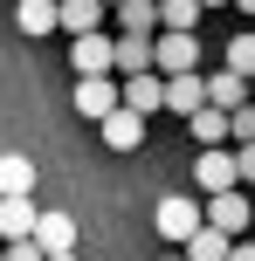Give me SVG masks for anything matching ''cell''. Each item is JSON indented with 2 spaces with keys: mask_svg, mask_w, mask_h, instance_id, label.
<instances>
[{
  "mask_svg": "<svg viewBox=\"0 0 255 261\" xmlns=\"http://www.w3.org/2000/svg\"><path fill=\"white\" fill-rule=\"evenodd\" d=\"M200 220L214 227V234H228V241L255 234V206H248L242 186H228V193H207V199H200Z\"/></svg>",
  "mask_w": 255,
  "mask_h": 261,
  "instance_id": "6da1fadb",
  "label": "cell"
},
{
  "mask_svg": "<svg viewBox=\"0 0 255 261\" xmlns=\"http://www.w3.org/2000/svg\"><path fill=\"white\" fill-rule=\"evenodd\" d=\"M200 69V35H152V76H193Z\"/></svg>",
  "mask_w": 255,
  "mask_h": 261,
  "instance_id": "7a4b0ae2",
  "label": "cell"
},
{
  "mask_svg": "<svg viewBox=\"0 0 255 261\" xmlns=\"http://www.w3.org/2000/svg\"><path fill=\"white\" fill-rule=\"evenodd\" d=\"M152 227H159V241H173V248H179V241H187L193 227H200V199H193V193H173V199H159Z\"/></svg>",
  "mask_w": 255,
  "mask_h": 261,
  "instance_id": "3957f363",
  "label": "cell"
},
{
  "mask_svg": "<svg viewBox=\"0 0 255 261\" xmlns=\"http://www.w3.org/2000/svg\"><path fill=\"white\" fill-rule=\"evenodd\" d=\"M104 21H110L104 0H55V35H69V41H76V35H97Z\"/></svg>",
  "mask_w": 255,
  "mask_h": 261,
  "instance_id": "277c9868",
  "label": "cell"
},
{
  "mask_svg": "<svg viewBox=\"0 0 255 261\" xmlns=\"http://www.w3.org/2000/svg\"><path fill=\"white\" fill-rule=\"evenodd\" d=\"M193 186H200V199L235 186V151H228V144H214V151H193Z\"/></svg>",
  "mask_w": 255,
  "mask_h": 261,
  "instance_id": "5b68a950",
  "label": "cell"
},
{
  "mask_svg": "<svg viewBox=\"0 0 255 261\" xmlns=\"http://www.w3.org/2000/svg\"><path fill=\"white\" fill-rule=\"evenodd\" d=\"M76 110L90 124H104L110 110H118V76H76Z\"/></svg>",
  "mask_w": 255,
  "mask_h": 261,
  "instance_id": "8992f818",
  "label": "cell"
},
{
  "mask_svg": "<svg viewBox=\"0 0 255 261\" xmlns=\"http://www.w3.org/2000/svg\"><path fill=\"white\" fill-rule=\"evenodd\" d=\"M118 103L138 110V117H152V110H166V83L152 76V69L145 76H118Z\"/></svg>",
  "mask_w": 255,
  "mask_h": 261,
  "instance_id": "52a82bcc",
  "label": "cell"
},
{
  "mask_svg": "<svg viewBox=\"0 0 255 261\" xmlns=\"http://www.w3.org/2000/svg\"><path fill=\"white\" fill-rule=\"evenodd\" d=\"M69 69H76V76H110V35L104 28L69 41Z\"/></svg>",
  "mask_w": 255,
  "mask_h": 261,
  "instance_id": "ba28073f",
  "label": "cell"
},
{
  "mask_svg": "<svg viewBox=\"0 0 255 261\" xmlns=\"http://www.w3.org/2000/svg\"><path fill=\"white\" fill-rule=\"evenodd\" d=\"M152 69V35H110V76H145Z\"/></svg>",
  "mask_w": 255,
  "mask_h": 261,
  "instance_id": "9c48e42d",
  "label": "cell"
},
{
  "mask_svg": "<svg viewBox=\"0 0 255 261\" xmlns=\"http://www.w3.org/2000/svg\"><path fill=\"white\" fill-rule=\"evenodd\" d=\"M28 241H35L41 254H69V248H76V220L41 206V213H35V234H28Z\"/></svg>",
  "mask_w": 255,
  "mask_h": 261,
  "instance_id": "30bf717a",
  "label": "cell"
},
{
  "mask_svg": "<svg viewBox=\"0 0 255 261\" xmlns=\"http://www.w3.org/2000/svg\"><path fill=\"white\" fill-rule=\"evenodd\" d=\"M0 199H35V158L0 151Z\"/></svg>",
  "mask_w": 255,
  "mask_h": 261,
  "instance_id": "8fae6325",
  "label": "cell"
},
{
  "mask_svg": "<svg viewBox=\"0 0 255 261\" xmlns=\"http://www.w3.org/2000/svg\"><path fill=\"white\" fill-rule=\"evenodd\" d=\"M200 103L207 110H242L248 103V83L228 76V69H214V76H200Z\"/></svg>",
  "mask_w": 255,
  "mask_h": 261,
  "instance_id": "7c38bea8",
  "label": "cell"
},
{
  "mask_svg": "<svg viewBox=\"0 0 255 261\" xmlns=\"http://www.w3.org/2000/svg\"><path fill=\"white\" fill-rule=\"evenodd\" d=\"M97 130H104V144H110V151H138V144H145V117H138V110H124V103L110 110Z\"/></svg>",
  "mask_w": 255,
  "mask_h": 261,
  "instance_id": "4fadbf2b",
  "label": "cell"
},
{
  "mask_svg": "<svg viewBox=\"0 0 255 261\" xmlns=\"http://www.w3.org/2000/svg\"><path fill=\"white\" fill-rule=\"evenodd\" d=\"M110 28L118 35H159V0H118L110 7Z\"/></svg>",
  "mask_w": 255,
  "mask_h": 261,
  "instance_id": "5bb4252c",
  "label": "cell"
},
{
  "mask_svg": "<svg viewBox=\"0 0 255 261\" xmlns=\"http://www.w3.org/2000/svg\"><path fill=\"white\" fill-rule=\"evenodd\" d=\"M35 199H0V248H7V241H28L35 234Z\"/></svg>",
  "mask_w": 255,
  "mask_h": 261,
  "instance_id": "9a60e30c",
  "label": "cell"
},
{
  "mask_svg": "<svg viewBox=\"0 0 255 261\" xmlns=\"http://www.w3.org/2000/svg\"><path fill=\"white\" fill-rule=\"evenodd\" d=\"M200 0H159V28L166 35H200Z\"/></svg>",
  "mask_w": 255,
  "mask_h": 261,
  "instance_id": "2e32d148",
  "label": "cell"
},
{
  "mask_svg": "<svg viewBox=\"0 0 255 261\" xmlns=\"http://www.w3.org/2000/svg\"><path fill=\"white\" fill-rule=\"evenodd\" d=\"M187 130H193V144H200V151H214V144H228V110H193L187 117Z\"/></svg>",
  "mask_w": 255,
  "mask_h": 261,
  "instance_id": "e0dca14e",
  "label": "cell"
},
{
  "mask_svg": "<svg viewBox=\"0 0 255 261\" xmlns=\"http://www.w3.org/2000/svg\"><path fill=\"white\" fill-rule=\"evenodd\" d=\"M179 248H187V254H179V261H228V234H214V227H193V234L187 241H179Z\"/></svg>",
  "mask_w": 255,
  "mask_h": 261,
  "instance_id": "ac0fdd59",
  "label": "cell"
},
{
  "mask_svg": "<svg viewBox=\"0 0 255 261\" xmlns=\"http://www.w3.org/2000/svg\"><path fill=\"white\" fill-rule=\"evenodd\" d=\"M159 83H166V110H179V117L200 110V69L193 76H159Z\"/></svg>",
  "mask_w": 255,
  "mask_h": 261,
  "instance_id": "d6986e66",
  "label": "cell"
},
{
  "mask_svg": "<svg viewBox=\"0 0 255 261\" xmlns=\"http://www.w3.org/2000/svg\"><path fill=\"white\" fill-rule=\"evenodd\" d=\"M14 21H21V35H55V0H21V7H14Z\"/></svg>",
  "mask_w": 255,
  "mask_h": 261,
  "instance_id": "ffe728a7",
  "label": "cell"
},
{
  "mask_svg": "<svg viewBox=\"0 0 255 261\" xmlns=\"http://www.w3.org/2000/svg\"><path fill=\"white\" fill-rule=\"evenodd\" d=\"M221 69H228V76H242V83H255V28L228 41V62H221Z\"/></svg>",
  "mask_w": 255,
  "mask_h": 261,
  "instance_id": "44dd1931",
  "label": "cell"
},
{
  "mask_svg": "<svg viewBox=\"0 0 255 261\" xmlns=\"http://www.w3.org/2000/svg\"><path fill=\"white\" fill-rule=\"evenodd\" d=\"M228 144H255V103L228 110Z\"/></svg>",
  "mask_w": 255,
  "mask_h": 261,
  "instance_id": "7402d4cb",
  "label": "cell"
},
{
  "mask_svg": "<svg viewBox=\"0 0 255 261\" xmlns=\"http://www.w3.org/2000/svg\"><path fill=\"white\" fill-rule=\"evenodd\" d=\"M235 151V186H255V144H228Z\"/></svg>",
  "mask_w": 255,
  "mask_h": 261,
  "instance_id": "603a6c76",
  "label": "cell"
},
{
  "mask_svg": "<svg viewBox=\"0 0 255 261\" xmlns=\"http://www.w3.org/2000/svg\"><path fill=\"white\" fill-rule=\"evenodd\" d=\"M0 254H7V261H49V254L35 248V241H7V248H0Z\"/></svg>",
  "mask_w": 255,
  "mask_h": 261,
  "instance_id": "cb8c5ba5",
  "label": "cell"
},
{
  "mask_svg": "<svg viewBox=\"0 0 255 261\" xmlns=\"http://www.w3.org/2000/svg\"><path fill=\"white\" fill-rule=\"evenodd\" d=\"M228 261H255V234H242V241H228Z\"/></svg>",
  "mask_w": 255,
  "mask_h": 261,
  "instance_id": "d4e9b609",
  "label": "cell"
},
{
  "mask_svg": "<svg viewBox=\"0 0 255 261\" xmlns=\"http://www.w3.org/2000/svg\"><path fill=\"white\" fill-rule=\"evenodd\" d=\"M228 7H242V14H248V21H255V0H228Z\"/></svg>",
  "mask_w": 255,
  "mask_h": 261,
  "instance_id": "484cf974",
  "label": "cell"
},
{
  "mask_svg": "<svg viewBox=\"0 0 255 261\" xmlns=\"http://www.w3.org/2000/svg\"><path fill=\"white\" fill-rule=\"evenodd\" d=\"M49 261H76V248H69V254H49Z\"/></svg>",
  "mask_w": 255,
  "mask_h": 261,
  "instance_id": "4316f807",
  "label": "cell"
},
{
  "mask_svg": "<svg viewBox=\"0 0 255 261\" xmlns=\"http://www.w3.org/2000/svg\"><path fill=\"white\" fill-rule=\"evenodd\" d=\"M200 7H228V0H200Z\"/></svg>",
  "mask_w": 255,
  "mask_h": 261,
  "instance_id": "83f0119b",
  "label": "cell"
},
{
  "mask_svg": "<svg viewBox=\"0 0 255 261\" xmlns=\"http://www.w3.org/2000/svg\"><path fill=\"white\" fill-rule=\"evenodd\" d=\"M242 193H248V206H255V186H242Z\"/></svg>",
  "mask_w": 255,
  "mask_h": 261,
  "instance_id": "f1b7e54d",
  "label": "cell"
},
{
  "mask_svg": "<svg viewBox=\"0 0 255 261\" xmlns=\"http://www.w3.org/2000/svg\"><path fill=\"white\" fill-rule=\"evenodd\" d=\"M248 103H255V83H248Z\"/></svg>",
  "mask_w": 255,
  "mask_h": 261,
  "instance_id": "f546056e",
  "label": "cell"
},
{
  "mask_svg": "<svg viewBox=\"0 0 255 261\" xmlns=\"http://www.w3.org/2000/svg\"><path fill=\"white\" fill-rule=\"evenodd\" d=\"M104 7H118V0H104Z\"/></svg>",
  "mask_w": 255,
  "mask_h": 261,
  "instance_id": "4dcf8cb0",
  "label": "cell"
},
{
  "mask_svg": "<svg viewBox=\"0 0 255 261\" xmlns=\"http://www.w3.org/2000/svg\"><path fill=\"white\" fill-rule=\"evenodd\" d=\"M166 261H179V254H166Z\"/></svg>",
  "mask_w": 255,
  "mask_h": 261,
  "instance_id": "1f68e13d",
  "label": "cell"
},
{
  "mask_svg": "<svg viewBox=\"0 0 255 261\" xmlns=\"http://www.w3.org/2000/svg\"><path fill=\"white\" fill-rule=\"evenodd\" d=\"M0 261H7V254H0Z\"/></svg>",
  "mask_w": 255,
  "mask_h": 261,
  "instance_id": "d6a6232c",
  "label": "cell"
}]
</instances>
